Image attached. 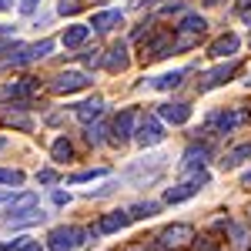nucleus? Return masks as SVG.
Instances as JSON below:
<instances>
[{
	"mask_svg": "<svg viewBox=\"0 0 251 251\" xmlns=\"http://www.w3.org/2000/svg\"><path fill=\"white\" fill-rule=\"evenodd\" d=\"M37 221H44V214L37 211V194L27 191L20 194L17 201H10L7 204V214H3V228H24V225H37Z\"/></svg>",
	"mask_w": 251,
	"mask_h": 251,
	"instance_id": "1",
	"label": "nucleus"
},
{
	"mask_svg": "<svg viewBox=\"0 0 251 251\" xmlns=\"http://www.w3.org/2000/svg\"><path fill=\"white\" fill-rule=\"evenodd\" d=\"M211 177H208V171L201 168V171H188V177L181 181V184H174V188H168V194H164V201L168 204H181V201H188V198H194V194L201 191L204 184H208Z\"/></svg>",
	"mask_w": 251,
	"mask_h": 251,
	"instance_id": "2",
	"label": "nucleus"
},
{
	"mask_svg": "<svg viewBox=\"0 0 251 251\" xmlns=\"http://www.w3.org/2000/svg\"><path fill=\"white\" fill-rule=\"evenodd\" d=\"M50 50H54V40H40V44H30V47H14L7 57L0 60V67H27L34 60L47 57Z\"/></svg>",
	"mask_w": 251,
	"mask_h": 251,
	"instance_id": "3",
	"label": "nucleus"
},
{
	"mask_svg": "<svg viewBox=\"0 0 251 251\" xmlns=\"http://www.w3.org/2000/svg\"><path fill=\"white\" fill-rule=\"evenodd\" d=\"M84 238H87L84 228H67V225H60V228H54V231L47 234V248L50 251H77Z\"/></svg>",
	"mask_w": 251,
	"mask_h": 251,
	"instance_id": "4",
	"label": "nucleus"
},
{
	"mask_svg": "<svg viewBox=\"0 0 251 251\" xmlns=\"http://www.w3.org/2000/svg\"><path fill=\"white\" fill-rule=\"evenodd\" d=\"M248 121V114L245 111H238V107H225V111H214L211 117H208V131L211 134H231L238 124H245Z\"/></svg>",
	"mask_w": 251,
	"mask_h": 251,
	"instance_id": "5",
	"label": "nucleus"
},
{
	"mask_svg": "<svg viewBox=\"0 0 251 251\" xmlns=\"http://www.w3.org/2000/svg\"><path fill=\"white\" fill-rule=\"evenodd\" d=\"M194 241V228L191 225H168L164 231L157 234V245L164 251H181L184 245H191Z\"/></svg>",
	"mask_w": 251,
	"mask_h": 251,
	"instance_id": "6",
	"label": "nucleus"
},
{
	"mask_svg": "<svg viewBox=\"0 0 251 251\" xmlns=\"http://www.w3.org/2000/svg\"><path fill=\"white\" fill-rule=\"evenodd\" d=\"M87 84H91V77H87L84 71H64V74L54 77L50 91H54V94H77V91L87 87Z\"/></svg>",
	"mask_w": 251,
	"mask_h": 251,
	"instance_id": "7",
	"label": "nucleus"
},
{
	"mask_svg": "<svg viewBox=\"0 0 251 251\" xmlns=\"http://www.w3.org/2000/svg\"><path fill=\"white\" fill-rule=\"evenodd\" d=\"M151 37L144 40V60H161V57H168L171 54V47H174V40H171V34H161V30H148Z\"/></svg>",
	"mask_w": 251,
	"mask_h": 251,
	"instance_id": "8",
	"label": "nucleus"
},
{
	"mask_svg": "<svg viewBox=\"0 0 251 251\" xmlns=\"http://www.w3.org/2000/svg\"><path fill=\"white\" fill-rule=\"evenodd\" d=\"M134 137H137V144H141V148H151V144H161V141H164V127H161V121H157V117H144Z\"/></svg>",
	"mask_w": 251,
	"mask_h": 251,
	"instance_id": "9",
	"label": "nucleus"
},
{
	"mask_svg": "<svg viewBox=\"0 0 251 251\" xmlns=\"http://www.w3.org/2000/svg\"><path fill=\"white\" fill-rule=\"evenodd\" d=\"M234 71H238V64H221V67L208 71V74L201 77V91H211V87H218V84H228V80L234 77Z\"/></svg>",
	"mask_w": 251,
	"mask_h": 251,
	"instance_id": "10",
	"label": "nucleus"
},
{
	"mask_svg": "<svg viewBox=\"0 0 251 251\" xmlns=\"http://www.w3.org/2000/svg\"><path fill=\"white\" fill-rule=\"evenodd\" d=\"M37 91H40L37 80H14V84L3 87V94L10 97V100H27V97H34Z\"/></svg>",
	"mask_w": 251,
	"mask_h": 251,
	"instance_id": "11",
	"label": "nucleus"
},
{
	"mask_svg": "<svg viewBox=\"0 0 251 251\" xmlns=\"http://www.w3.org/2000/svg\"><path fill=\"white\" fill-rule=\"evenodd\" d=\"M111 131H114L117 144H124L127 137L134 134V111H121V114L114 117V127H111Z\"/></svg>",
	"mask_w": 251,
	"mask_h": 251,
	"instance_id": "12",
	"label": "nucleus"
},
{
	"mask_svg": "<svg viewBox=\"0 0 251 251\" xmlns=\"http://www.w3.org/2000/svg\"><path fill=\"white\" fill-rule=\"evenodd\" d=\"M127 225H131V214H127V211H111V214L100 218L97 228H100L104 234H114V231H121V228H127Z\"/></svg>",
	"mask_w": 251,
	"mask_h": 251,
	"instance_id": "13",
	"label": "nucleus"
},
{
	"mask_svg": "<svg viewBox=\"0 0 251 251\" xmlns=\"http://www.w3.org/2000/svg\"><path fill=\"white\" fill-rule=\"evenodd\" d=\"M238 44H241V40L234 37V34H225V37H218L211 47H208V54H211V57H231V54H238Z\"/></svg>",
	"mask_w": 251,
	"mask_h": 251,
	"instance_id": "14",
	"label": "nucleus"
},
{
	"mask_svg": "<svg viewBox=\"0 0 251 251\" xmlns=\"http://www.w3.org/2000/svg\"><path fill=\"white\" fill-rule=\"evenodd\" d=\"M121 24H124V14H121V10H100V14H94V20H91L94 30H114Z\"/></svg>",
	"mask_w": 251,
	"mask_h": 251,
	"instance_id": "15",
	"label": "nucleus"
},
{
	"mask_svg": "<svg viewBox=\"0 0 251 251\" xmlns=\"http://www.w3.org/2000/svg\"><path fill=\"white\" fill-rule=\"evenodd\" d=\"M157 114L164 117V121H171V124H184V121L191 117V107H188V104H161Z\"/></svg>",
	"mask_w": 251,
	"mask_h": 251,
	"instance_id": "16",
	"label": "nucleus"
},
{
	"mask_svg": "<svg viewBox=\"0 0 251 251\" xmlns=\"http://www.w3.org/2000/svg\"><path fill=\"white\" fill-rule=\"evenodd\" d=\"M74 114H77V121L80 124H91V121H97V117L104 114V104H100V100H84V104H77V107H74Z\"/></svg>",
	"mask_w": 251,
	"mask_h": 251,
	"instance_id": "17",
	"label": "nucleus"
},
{
	"mask_svg": "<svg viewBox=\"0 0 251 251\" xmlns=\"http://www.w3.org/2000/svg\"><path fill=\"white\" fill-rule=\"evenodd\" d=\"M204 161H208V148H198V144H194V148L184 151L181 168H184V171H201V168H204Z\"/></svg>",
	"mask_w": 251,
	"mask_h": 251,
	"instance_id": "18",
	"label": "nucleus"
},
{
	"mask_svg": "<svg viewBox=\"0 0 251 251\" xmlns=\"http://www.w3.org/2000/svg\"><path fill=\"white\" fill-rule=\"evenodd\" d=\"M174 30H181V34H191V37H201V34L208 30V24H204V17H198V14H184V20H181Z\"/></svg>",
	"mask_w": 251,
	"mask_h": 251,
	"instance_id": "19",
	"label": "nucleus"
},
{
	"mask_svg": "<svg viewBox=\"0 0 251 251\" xmlns=\"http://www.w3.org/2000/svg\"><path fill=\"white\" fill-rule=\"evenodd\" d=\"M87 34H91L87 24H71V27L64 30V47H80V44L87 40Z\"/></svg>",
	"mask_w": 251,
	"mask_h": 251,
	"instance_id": "20",
	"label": "nucleus"
},
{
	"mask_svg": "<svg viewBox=\"0 0 251 251\" xmlns=\"http://www.w3.org/2000/svg\"><path fill=\"white\" fill-rule=\"evenodd\" d=\"M104 64H107V71H124V67H127V44H124V40H121V44H114V47H111V57L104 60Z\"/></svg>",
	"mask_w": 251,
	"mask_h": 251,
	"instance_id": "21",
	"label": "nucleus"
},
{
	"mask_svg": "<svg viewBox=\"0 0 251 251\" xmlns=\"http://www.w3.org/2000/svg\"><path fill=\"white\" fill-rule=\"evenodd\" d=\"M245 161H251V144H241V148H231L228 154H225V168H238V164H245Z\"/></svg>",
	"mask_w": 251,
	"mask_h": 251,
	"instance_id": "22",
	"label": "nucleus"
},
{
	"mask_svg": "<svg viewBox=\"0 0 251 251\" xmlns=\"http://www.w3.org/2000/svg\"><path fill=\"white\" fill-rule=\"evenodd\" d=\"M161 211V204H157V201H141V204H134V208H131V221H134V218H154V214Z\"/></svg>",
	"mask_w": 251,
	"mask_h": 251,
	"instance_id": "23",
	"label": "nucleus"
},
{
	"mask_svg": "<svg viewBox=\"0 0 251 251\" xmlns=\"http://www.w3.org/2000/svg\"><path fill=\"white\" fill-rule=\"evenodd\" d=\"M50 154H54V161H71L74 148H71V141H67V137H57V141H54V148H50Z\"/></svg>",
	"mask_w": 251,
	"mask_h": 251,
	"instance_id": "24",
	"label": "nucleus"
},
{
	"mask_svg": "<svg viewBox=\"0 0 251 251\" xmlns=\"http://www.w3.org/2000/svg\"><path fill=\"white\" fill-rule=\"evenodd\" d=\"M181 77H184V71H171V74H161V77L154 80L157 91H171V87H177L181 84Z\"/></svg>",
	"mask_w": 251,
	"mask_h": 251,
	"instance_id": "25",
	"label": "nucleus"
},
{
	"mask_svg": "<svg viewBox=\"0 0 251 251\" xmlns=\"http://www.w3.org/2000/svg\"><path fill=\"white\" fill-rule=\"evenodd\" d=\"M100 174H107L104 168H94V171H77V174H71L67 181L71 184H80V181H94V177H100Z\"/></svg>",
	"mask_w": 251,
	"mask_h": 251,
	"instance_id": "26",
	"label": "nucleus"
},
{
	"mask_svg": "<svg viewBox=\"0 0 251 251\" xmlns=\"http://www.w3.org/2000/svg\"><path fill=\"white\" fill-rule=\"evenodd\" d=\"M10 251H44V248H40V241H37V238H17Z\"/></svg>",
	"mask_w": 251,
	"mask_h": 251,
	"instance_id": "27",
	"label": "nucleus"
},
{
	"mask_svg": "<svg viewBox=\"0 0 251 251\" xmlns=\"http://www.w3.org/2000/svg\"><path fill=\"white\" fill-rule=\"evenodd\" d=\"M0 184H24V171H7V168H0Z\"/></svg>",
	"mask_w": 251,
	"mask_h": 251,
	"instance_id": "28",
	"label": "nucleus"
},
{
	"mask_svg": "<svg viewBox=\"0 0 251 251\" xmlns=\"http://www.w3.org/2000/svg\"><path fill=\"white\" fill-rule=\"evenodd\" d=\"M80 10V0H60L57 3V14H64V17H71V14H77Z\"/></svg>",
	"mask_w": 251,
	"mask_h": 251,
	"instance_id": "29",
	"label": "nucleus"
},
{
	"mask_svg": "<svg viewBox=\"0 0 251 251\" xmlns=\"http://www.w3.org/2000/svg\"><path fill=\"white\" fill-rule=\"evenodd\" d=\"M194 248L198 251H218V241L214 238H194Z\"/></svg>",
	"mask_w": 251,
	"mask_h": 251,
	"instance_id": "30",
	"label": "nucleus"
},
{
	"mask_svg": "<svg viewBox=\"0 0 251 251\" xmlns=\"http://www.w3.org/2000/svg\"><path fill=\"white\" fill-rule=\"evenodd\" d=\"M37 181H40V184H54V181H57V174H54V171H40Z\"/></svg>",
	"mask_w": 251,
	"mask_h": 251,
	"instance_id": "31",
	"label": "nucleus"
},
{
	"mask_svg": "<svg viewBox=\"0 0 251 251\" xmlns=\"http://www.w3.org/2000/svg\"><path fill=\"white\" fill-rule=\"evenodd\" d=\"M37 10V0H20V14H34Z\"/></svg>",
	"mask_w": 251,
	"mask_h": 251,
	"instance_id": "32",
	"label": "nucleus"
},
{
	"mask_svg": "<svg viewBox=\"0 0 251 251\" xmlns=\"http://www.w3.org/2000/svg\"><path fill=\"white\" fill-rule=\"evenodd\" d=\"M71 201V194H64V191H54V204H67Z\"/></svg>",
	"mask_w": 251,
	"mask_h": 251,
	"instance_id": "33",
	"label": "nucleus"
},
{
	"mask_svg": "<svg viewBox=\"0 0 251 251\" xmlns=\"http://www.w3.org/2000/svg\"><path fill=\"white\" fill-rule=\"evenodd\" d=\"M238 7H241V10L248 14V10H251V0H238Z\"/></svg>",
	"mask_w": 251,
	"mask_h": 251,
	"instance_id": "34",
	"label": "nucleus"
},
{
	"mask_svg": "<svg viewBox=\"0 0 251 251\" xmlns=\"http://www.w3.org/2000/svg\"><path fill=\"white\" fill-rule=\"evenodd\" d=\"M241 188H251V171L245 174V177H241Z\"/></svg>",
	"mask_w": 251,
	"mask_h": 251,
	"instance_id": "35",
	"label": "nucleus"
},
{
	"mask_svg": "<svg viewBox=\"0 0 251 251\" xmlns=\"http://www.w3.org/2000/svg\"><path fill=\"white\" fill-rule=\"evenodd\" d=\"M14 7V0H0V10H10Z\"/></svg>",
	"mask_w": 251,
	"mask_h": 251,
	"instance_id": "36",
	"label": "nucleus"
},
{
	"mask_svg": "<svg viewBox=\"0 0 251 251\" xmlns=\"http://www.w3.org/2000/svg\"><path fill=\"white\" fill-rule=\"evenodd\" d=\"M131 251H151V248H148V241H144V245H134Z\"/></svg>",
	"mask_w": 251,
	"mask_h": 251,
	"instance_id": "37",
	"label": "nucleus"
},
{
	"mask_svg": "<svg viewBox=\"0 0 251 251\" xmlns=\"http://www.w3.org/2000/svg\"><path fill=\"white\" fill-rule=\"evenodd\" d=\"M3 201H10V194H3V191H0V204H3Z\"/></svg>",
	"mask_w": 251,
	"mask_h": 251,
	"instance_id": "38",
	"label": "nucleus"
},
{
	"mask_svg": "<svg viewBox=\"0 0 251 251\" xmlns=\"http://www.w3.org/2000/svg\"><path fill=\"white\" fill-rule=\"evenodd\" d=\"M3 148H7V137H0V151H3Z\"/></svg>",
	"mask_w": 251,
	"mask_h": 251,
	"instance_id": "39",
	"label": "nucleus"
},
{
	"mask_svg": "<svg viewBox=\"0 0 251 251\" xmlns=\"http://www.w3.org/2000/svg\"><path fill=\"white\" fill-rule=\"evenodd\" d=\"M137 3H154V0H137Z\"/></svg>",
	"mask_w": 251,
	"mask_h": 251,
	"instance_id": "40",
	"label": "nucleus"
},
{
	"mask_svg": "<svg viewBox=\"0 0 251 251\" xmlns=\"http://www.w3.org/2000/svg\"><path fill=\"white\" fill-rule=\"evenodd\" d=\"M208 3H221V0H208Z\"/></svg>",
	"mask_w": 251,
	"mask_h": 251,
	"instance_id": "41",
	"label": "nucleus"
}]
</instances>
